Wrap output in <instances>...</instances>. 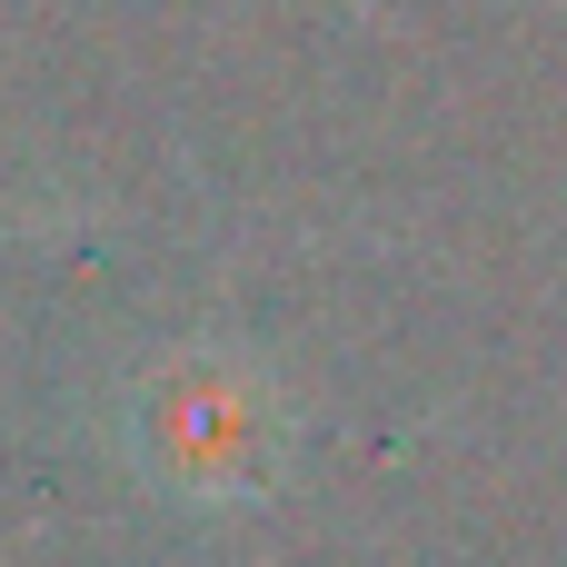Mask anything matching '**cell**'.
Instances as JSON below:
<instances>
[{
    "label": "cell",
    "instance_id": "cell-1",
    "mask_svg": "<svg viewBox=\"0 0 567 567\" xmlns=\"http://www.w3.org/2000/svg\"><path fill=\"white\" fill-rule=\"evenodd\" d=\"M150 439L169 458L179 488H249L269 468V399L249 389V369H169L159 409H150Z\"/></svg>",
    "mask_w": 567,
    "mask_h": 567
}]
</instances>
